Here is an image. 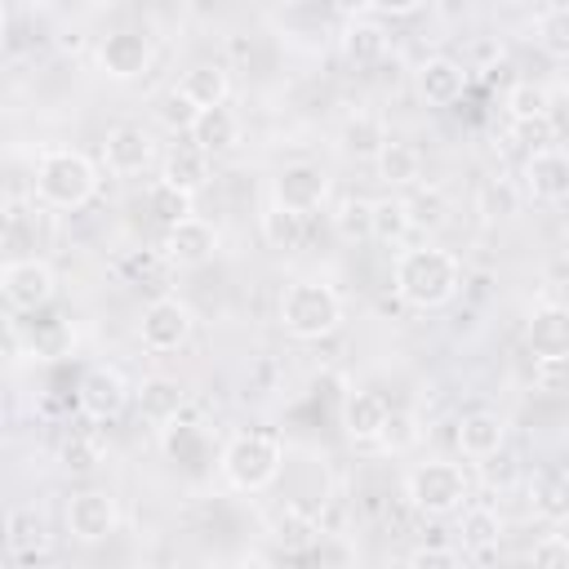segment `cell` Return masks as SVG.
I'll return each mask as SVG.
<instances>
[{"label":"cell","instance_id":"obj_1","mask_svg":"<svg viewBox=\"0 0 569 569\" xmlns=\"http://www.w3.org/2000/svg\"><path fill=\"white\" fill-rule=\"evenodd\" d=\"M391 284H396L400 302H409L418 311H436V307L453 302V293L462 284V262L440 244H413V249L396 253Z\"/></svg>","mask_w":569,"mask_h":569},{"label":"cell","instance_id":"obj_2","mask_svg":"<svg viewBox=\"0 0 569 569\" xmlns=\"http://www.w3.org/2000/svg\"><path fill=\"white\" fill-rule=\"evenodd\" d=\"M31 191L44 209H84L98 196V164L84 151L49 147L31 169Z\"/></svg>","mask_w":569,"mask_h":569},{"label":"cell","instance_id":"obj_3","mask_svg":"<svg viewBox=\"0 0 569 569\" xmlns=\"http://www.w3.org/2000/svg\"><path fill=\"white\" fill-rule=\"evenodd\" d=\"M280 467H284V440L276 431H240L218 453L222 480L240 493H262L267 485H276Z\"/></svg>","mask_w":569,"mask_h":569},{"label":"cell","instance_id":"obj_4","mask_svg":"<svg viewBox=\"0 0 569 569\" xmlns=\"http://www.w3.org/2000/svg\"><path fill=\"white\" fill-rule=\"evenodd\" d=\"M276 316H280L289 338L316 342V338H329L342 325V298L325 280H289L284 293H280Z\"/></svg>","mask_w":569,"mask_h":569},{"label":"cell","instance_id":"obj_5","mask_svg":"<svg viewBox=\"0 0 569 569\" xmlns=\"http://www.w3.org/2000/svg\"><path fill=\"white\" fill-rule=\"evenodd\" d=\"M467 493H471V485H467L462 467L445 462V458H427L405 476V498L422 516H453L467 507Z\"/></svg>","mask_w":569,"mask_h":569},{"label":"cell","instance_id":"obj_6","mask_svg":"<svg viewBox=\"0 0 569 569\" xmlns=\"http://www.w3.org/2000/svg\"><path fill=\"white\" fill-rule=\"evenodd\" d=\"M0 293L9 302V311H44L58 293V276L44 258L27 253V258H9L0 271Z\"/></svg>","mask_w":569,"mask_h":569},{"label":"cell","instance_id":"obj_7","mask_svg":"<svg viewBox=\"0 0 569 569\" xmlns=\"http://www.w3.org/2000/svg\"><path fill=\"white\" fill-rule=\"evenodd\" d=\"M191 329H196V316H191V307L182 302V298H173V293H160V298H151L147 307H142V320H138V338H142V347L147 351H178L187 338H191Z\"/></svg>","mask_w":569,"mask_h":569},{"label":"cell","instance_id":"obj_8","mask_svg":"<svg viewBox=\"0 0 569 569\" xmlns=\"http://www.w3.org/2000/svg\"><path fill=\"white\" fill-rule=\"evenodd\" d=\"M271 200L298 213H316L329 200V173L311 160H293L271 178Z\"/></svg>","mask_w":569,"mask_h":569},{"label":"cell","instance_id":"obj_9","mask_svg":"<svg viewBox=\"0 0 569 569\" xmlns=\"http://www.w3.org/2000/svg\"><path fill=\"white\" fill-rule=\"evenodd\" d=\"M116 525H120V507H116L111 493H102V489L71 493V502H67V533L76 542H89V547L107 542L116 533Z\"/></svg>","mask_w":569,"mask_h":569},{"label":"cell","instance_id":"obj_10","mask_svg":"<svg viewBox=\"0 0 569 569\" xmlns=\"http://www.w3.org/2000/svg\"><path fill=\"white\" fill-rule=\"evenodd\" d=\"M129 396H133V387H129L124 373L111 369V365H93V369H84V378H80V387H76V405H80L84 418H93V422L116 418V413L129 405Z\"/></svg>","mask_w":569,"mask_h":569},{"label":"cell","instance_id":"obj_11","mask_svg":"<svg viewBox=\"0 0 569 569\" xmlns=\"http://www.w3.org/2000/svg\"><path fill=\"white\" fill-rule=\"evenodd\" d=\"M98 67L111 80H138L151 67V36H142L138 27H120L98 44Z\"/></svg>","mask_w":569,"mask_h":569},{"label":"cell","instance_id":"obj_12","mask_svg":"<svg viewBox=\"0 0 569 569\" xmlns=\"http://www.w3.org/2000/svg\"><path fill=\"white\" fill-rule=\"evenodd\" d=\"M213 249H218V231L196 213L164 227V240H160V253L169 258V267H200L213 258Z\"/></svg>","mask_w":569,"mask_h":569},{"label":"cell","instance_id":"obj_13","mask_svg":"<svg viewBox=\"0 0 569 569\" xmlns=\"http://www.w3.org/2000/svg\"><path fill=\"white\" fill-rule=\"evenodd\" d=\"M133 405H138V413H142L147 427L169 431L182 418V409H187V387L178 378L156 373V378H142V387L133 391Z\"/></svg>","mask_w":569,"mask_h":569},{"label":"cell","instance_id":"obj_14","mask_svg":"<svg viewBox=\"0 0 569 569\" xmlns=\"http://www.w3.org/2000/svg\"><path fill=\"white\" fill-rule=\"evenodd\" d=\"M525 196H533L542 204L565 200L569 196V151H560V147L529 151V160H525Z\"/></svg>","mask_w":569,"mask_h":569},{"label":"cell","instance_id":"obj_15","mask_svg":"<svg viewBox=\"0 0 569 569\" xmlns=\"http://www.w3.org/2000/svg\"><path fill=\"white\" fill-rule=\"evenodd\" d=\"M387 418H391V405H387L382 391L360 387V391H351V396L342 400V431H347V440H356V445H378Z\"/></svg>","mask_w":569,"mask_h":569},{"label":"cell","instance_id":"obj_16","mask_svg":"<svg viewBox=\"0 0 569 569\" xmlns=\"http://www.w3.org/2000/svg\"><path fill=\"white\" fill-rule=\"evenodd\" d=\"M102 164L116 173V178H133L151 164V138L142 124H116L102 142Z\"/></svg>","mask_w":569,"mask_h":569},{"label":"cell","instance_id":"obj_17","mask_svg":"<svg viewBox=\"0 0 569 569\" xmlns=\"http://www.w3.org/2000/svg\"><path fill=\"white\" fill-rule=\"evenodd\" d=\"M4 547L13 565H36L49 556V529L36 507H13L4 520Z\"/></svg>","mask_w":569,"mask_h":569},{"label":"cell","instance_id":"obj_18","mask_svg":"<svg viewBox=\"0 0 569 569\" xmlns=\"http://www.w3.org/2000/svg\"><path fill=\"white\" fill-rule=\"evenodd\" d=\"M453 436H458L462 458H471V462H489V458H498L502 445H507V422H502L498 413H489V409H476V413H467V418L458 422Z\"/></svg>","mask_w":569,"mask_h":569},{"label":"cell","instance_id":"obj_19","mask_svg":"<svg viewBox=\"0 0 569 569\" xmlns=\"http://www.w3.org/2000/svg\"><path fill=\"white\" fill-rule=\"evenodd\" d=\"M525 342L533 356H565L569 351V307L565 302H542L529 311Z\"/></svg>","mask_w":569,"mask_h":569},{"label":"cell","instance_id":"obj_20","mask_svg":"<svg viewBox=\"0 0 569 569\" xmlns=\"http://www.w3.org/2000/svg\"><path fill=\"white\" fill-rule=\"evenodd\" d=\"M187 133H191V142L204 147L209 156H222V151H231V147L240 142V116H236L227 102H218V107H200Z\"/></svg>","mask_w":569,"mask_h":569},{"label":"cell","instance_id":"obj_21","mask_svg":"<svg viewBox=\"0 0 569 569\" xmlns=\"http://www.w3.org/2000/svg\"><path fill=\"white\" fill-rule=\"evenodd\" d=\"M462 89H467L462 62H453V58H427V62L418 67V93H422V102L449 107V102L462 98Z\"/></svg>","mask_w":569,"mask_h":569},{"label":"cell","instance_id":"obj_22","mask_svg":"<svg viewBox=\"0 0 569 569\" xmlns=\"http://www.w3.org/2000/svg\"><path fill=\"white\" fill-rule=\"evenodd\" d=\"M387 124H382V116L378 111H351L347 120H342V129H338V147L347 151V156H356V160H378V151L387 147Z\"/></svg>","mask_w":569,"mask_h":569},{"label":"cell","instance_id":"obj_23","mask_svg":"<svg viewBox=\"0 0 569 569\" xmlns=\"http://www.w3.org/2000/svg\"><path fill=\"white\" fill-rule=\"evenodd\" d=\"M178 93L191 98L196 107H218V102H227V93H231V76H227L222 62H196V67L182 71Z\"/></svg>","mask_w":569,"mask_h":569},{"label":"cell","instance_id":"obj_24","mask_svg":"<svg viewBox=\"0 0 569 569\" xmlns=\"http://www.w3.org/2000/svg\"><path fill=\"white\" fill-rule=\"evenodd\" d=\"M378 178L387 187H418L422 178V151L413 142H400V138H387V147L378 151Z\"/></svg>","mask_w":569,"mask_h":569},{"label":"cell","instance_id":"obj_25","mask_svg":"<svg viewBox=\"0 0 569 569\" xmlns=\"http://www.w3.org/2000/svg\"><path fill=\"white\" fill-rule=\"evenodd\" d=\"M271 538H276V547H280L284 556H293V560H298V556L320 538V520H316L311 511H302V507H293V502H289V507L271 520Z\"/></svg>","mask_w":569,"mask_h":569},{"label":"cell","instance_id":"obj_26","mask_svg":"<svg viewBox=\"0 0 569 569\" xmlns=\"http://www.w3.org/2000/svg\"><path fill=\"white\" fill-rule=\"evenodd\" d=\"M160 178H169V182H178L182 191H200L204 182H209V151L204 147H196V142H178L169 156H164V173Z\"/></svg>","mask_w":569,"mask_h":569},{"label":"cell","instance_id":"obj_27","mask_svg":"<svg viewBox=\"0 0 569 569\" xmlns=\"http://www.w3.org/2000/svg\"><path fill=\"white\" fill-rule=\"evenodd\" d=\"M533 511L547 525H569V467H551L533 480Z\"/></svg>","mask_w":569,"mask_h":569},{"label":"cell","instance_id":"obj_28","mask_svg":"<svg viewBox=\"0 0 569 569\" xmlns=\"http://www.w3.org/2000/svg\"><path fill=\"white\" fill-rule=\"evenodd\" d=\"M262 240H267L271 249H284V253L302 249V240H307V213L284 209V204L271 200V204L262 209Z\"/></svg>","mask_w":569,"mask_h":569},{"label":"cell","instance_id":"obj_29","mask_svg":"<svg viewBox=\"0 0 569 569\" xmlns=\"http://www.w3.org/2000/svg\"><path fill=\"white\" fill-rule=\"evenodd\" d=\"M342 53H347V62H356V67H373V62L387 53V31H382L378 22L351 18V22L342 27Z\"/></svg>","mask_w":569,"mask_h":569},{"label":"cell","instance_id":"obj_30","mask_svg":"<svg viewBox=\"0 0 569 569\" xmlns=\"http://www.w3.org/2000/svg\"><path fill=\"white\" fill-rule=\"evenodd\" d=\"M458 533H462V547L467 551L489 556V547H498V538H502V516L493 507H462Z\"/></svg>","mask_w":569,"mask_h":569},{"label":"cell","instance_id":"obj_31","mask_svg":"<svg viewBox=\"0 0 569 569\" xmlns=\"http://www.w3.org/2000/svg\"><path fill=\"white\" fill-rule=\"evenodd\" d=\"M147 209L156 213V222L173 227V222L191 218V191H182V187L169 182V178H156V182L147 187Z\"/></svg>","mask_w":569,"mask_h":569},{"label":"cell","instance_id":"obj_32","mask_svg":"<svg viewBox=\"0 0 569 569\" xmlns=\"http://www.w3.org/2000/svg\"><path fill=\"white\" fill-rule=\"evenodd\" d=\"M409 231H413V218H409L405 196H382V200H373V240L400 244Z\"/></svg>","mask_w":569,"mask_h":569},{"label":"cell","instance_id":"obj_33","mask_svg":"<svg viewBox=\"0 0 569 569\" xmlns=\"http://www.w3.org/2000/svg\"><path fill=\"white\" fill-rule=\"evenodd\" d=\"M329 218H333V231L342 240H373V200L347 196V200H338V209Z\"/></svg>","mask_w":569,"mask_h":569},{"label":"cell","instance_id":"obj_34","mask_svg":"<svg viewBox=\"0 0 569 569\" xmlns=\"http://www.w3.org/2000/svg\"><path fill=\"white\" fill-rule=\"evenodd\" d=\"M405 204H409L413 227H422V231H436L449 222V196L440 187H413V196H405Z\"/></svg>","mask_w":569,"mask_h":569},{"label":"cell","instance_id":"obj_35","mask_svg":"<svg viewBox=\"0 0 569 569\" xmlns=\"http://www.w3.org/2000/svg\"><path fill=\"white\" fill-rule=\"evenodd\" d=\"M533 387L542 396H569V351L565 356H533Z\"/></svg>","mask_w":569,"mask_h":569},{"label":"cell","instance_id":"obj_36","mask_svg":"<svg viewBox=\"0 0 569 569\" xmlns=\"http://www.w3.org/2000/svg\"><path fill=\"white\" fill-rule=\"evenodd\" d=\"M418 436H422V431H418V418H413L409 409H391V418H387L378 445H382L387 453H405V449L418 445Z\"/></svg>","mask_w":569,"mask_h":569},{"label":"cell","instance_id":"obj_37","mask_svg":"<svg viewBox=\"0 0 569 569\" xmlns=\"http://www.w3.org/2000/svg\"><path fill=\"white\" fill-rule=\"evenodd\" d=\"M507 111H511V120L547 116V111H551V98H547V89H542V84L520 80V84H511V93H507Z\"/></svg>","mask_w":569,"mask_h":569},{"label":"cell","instance_id":"obj_38","mask_svg":"<svg viewBox=\"0 0 569 569\" xmlns=\"http://www.w3.org/2000/svg\"><path fill=\"white\" fill-rule=\"evenodd\" d=\"M102 462V440L98 436H67L62 440V467H71V471H93Z\"/></svg>","mask_w":569,"mask_h":569},{"label":"cell","instance_id":"obj_39","mask_svg":"<svg viewBox=\"0 0 569 569\" xmlns=\"http://www.w3.org/2000/svg\"><path fill=\"white\" fill-rule=\"evenodd\" d=\"M298 560H320V565H351L356 560V547L342 538V533H320Z\"/></svg>","mask_w":569,"mask_h":569},{"label":"cell","instance_id":"obj_40","mask_svg":"<svg viewBox=\"0 0 569 569\" xmlns=\"http://www.w3.org/2000/svg\"><path fill=\"white\" fill-rule=\"evenodd\" d=\"M538 40H542L551 53H569V4L547 9V13L538 18Z\"/></svg>","mask_w":569,"mask_h":569},{"label":"cell","instance_id":"obj_41","mask_svg":"<svg viewBox=\"0 0 569 569\" xmlns=\"http://www.w3.org/2000/svg\"><path fill=\"white\" fill-rule=\"evenodd\" d=\"M516 129V142H525L529 151H542L556 142V124H551V111L547 116H525V120H511Z\"/></svg>","mask_w":569,"mask_h":569},{"label":"cell","instance_id":"obj_42","mask_svg":"<svg viewBox=\"0 0 569 569\" xmlns=\"http://www.w3.org/2000/svg\"><path fill=\"white\" fill-rule=\"evenodd\" d=\"M533 565H569V533H547L529 547Z\"/></svg>","mask_w":569,"mask_h":569},{"label":"cell","instance_id":"obj_43","mask_svg":"<svg viewBox=\"0 0 569 569\" xmlns=\"http://www.w3.org/2000/svg\"><path fill=\"white\" fill-rule=\"evenodd\" d=\"M196 111H200V107H196L191 98H182V93L173 89V93H169V102L160 107V120H164L169 129H191V120H196Z\"/></svg>","mask_w":569,"mask_h":569},{"label":"cell","instance_id":"obj_44","mask_svg":"<svg viewBox=\"0 0 569 569\" xmlns=\"http://www.w3.org/2000/svg\"><path fill=\"white\" fill-rule=\"evenodd\" d=\"M485 213L511 218V213H516V191H511L507 182H489V187H485Z\"/></svg>","mask_w":569,"mask_h":569},{"label":"cell","instance_id":"obj_45","mask_svg":"<svg viewBox=\"0 0 569 569\" xmlns=\"http://www.w3.org/2000/svg\"><path fill=\"white\" fill-rule=\"evenodd\" d=\"M462 560V551L458 547H418V551H409V565H458Z\"/></svg>","mask_w":569,"mask_h":569},{"label":"cell","instance_id":"obj_46","mask_svg":"<svg viewBox=\"0 0 569 569\" xmlns=\"http://www.w3.org/2000/svg\"><path fill=\"white\" fill-rule=\"evenodd\" d=\"M427 0H373V9H382V13H413V9H422Z\"/></svg>","mask_w":569,"mask_h":569},{"label":"cell","instance_id":"obj_47","mask_svg":"<svg viewBox=\"0 0 569 569\" xmlns=\"http://www.w3.org/2000/svg\"><path fill=\"white\" fill-rule=\"evenodd\" d=\"M369 4H373V0H338L342 13H360V9H369Z\"/></svg>","mask_w":569,"mask_h":569}]
</instances>
